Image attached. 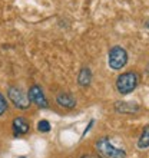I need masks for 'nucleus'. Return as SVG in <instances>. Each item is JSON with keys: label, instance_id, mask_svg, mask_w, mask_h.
Masks as SVG:
<instances>
[{"label": "nucleus", "instance_id": "nucleus-1", "mask_svg": "<svg viewBox=\"0 0 149 158\" xmlns=\"http://www.w3.org/2000/svg\"><path fill=\"white\" fill-rule=\"evenodd\" d=\"M139 75L136 72H125L120 73L116 78V91L119 92L120 95H128L131 92H133L136 89V86L139 85Z\"/></svg>", "mask_w": 149, "mask_h": 158}, {"label": "nucleus", "instance_id": "nucleus-2", "mask_svg": "<svg viewBox=\"0 0 149 158\" xmlns=\"http://www.w3.org/2000/svg\"><path fill=\"white\" fill-rule=\"evenodd\" d=\"M98 154H100L103 158H126V152L122 148H118L112 144V139L109 137L99 138L95 144Z\"/></svg>", "mask_w": 149, "mask_h": 158}, {"label": "nucleus", "instance_id": "nucleus-3", "mask_svg": "<svg viewBox=\"0 0 149 158\" xmlns=\"http://www.w3.org/2000/svg\"><path fill=\"white\" fill-rule=\"evenodd\" d=\"M128 63V52L122 46H112L108 53V65L113 71H120Z\"/></svg>", "mask_w": 149, "mask_h": 158}, {"label": "nucleus", "instance_id": "nucleus-4", "mask_svg": "<svg viewBox=\"0 0 149 158\" xmlns=\"http://www.w3.org/2000/svg\"><path fill=\"white\" fill-rule=\"evenodd\" d=\"M7 96H9V99H10V102L19 109H27L30 106V104H32L27 94L23 92L20 88H17V86H9Z\"/></svg>", "mask_w": 149, "mask_h": 158}, {"label": "nucleus", "instance_id": "nucleus-5", "mask_svg": "<svg viewBox=\"0 0 149 158\" xmlns=\"http://www.w3.org/2000/svg\"><path fill=\"white\" fill-rule=\"evenodd\" d=\"M27 96H29L30 102L34 104L36 106H39V108H42V109L49 108V104H47V99H46V96H45V92H43V89L39 85H32L29 88Z\"/></svg>", "mask_w": 149, "mask_h": 158}, {"label": "nucleus", "instance_id": "nucleus-6", "mask_svg": "<svg viewBox=\"0 0 149 158\" xmlns=\"http://www.w3.org/2000/svg\"><path fill=\"white\" fill-rule=\"evenodd\" d=\"M113 108L118 114H125V115H129V114H136L141 111V106L135 102H125V101H116L113 104Z\"/></svg>", "mask_w": 149, "mask_h": 158}, {"label": "nucleus", "instance_id": "nucleus-7", "mask_svg": "<svg viewBox=\"0 0 149 158\" xmlns=\"http://www.w3.org/2000/svg\"><path fill=\"white\" fill-rule=\"evenodd\" d=\"M12 127H13V134H14V137H17V135H26L30 129L29 122L22 117L14 118L12 122Z\"/></svg>", "mask_w": 149, "mask_h": 158}, {"label": "nucleus", "instance_id": "nucleus-8", "mask_svg": "<svg viewBox=\"0 0 149 158\" xmlns=\"http://www.w3.org/2000/svg\"><path fill=\"white\" fill-rule=\"evenodd\" d=\"M56 102H58L59 106L66 109H73L76 106V99L73 98L72 94L69 92H60L58 96H56Z\"/></svg>", "mask_w": 149, "mask_h": 158}, {"label": "nucleus", "instance_id": "nucleus-9", "mask_svg": "<svg viewBox=\"0 0 149 158\" xmlns=\"http://www.w3.org/2000/svg\"><path fill=\"white\" fill-rule=\"evenodd\" d=\"M92 82V72L89 68H82L79 71V75H78V83L80 85L82 88H86L89 86Z\"/></svg>", "mask_w": 149, "mask_h": 158}, {"label": "nucleus", "instance_id": "nucleus-10", "mask_svg": "<svg viewBox=\"0 0 149 158\" xmlns=\"http://www.w3.org/2000/svg\"><path fill=\"white\" fill-rule=\"evenodd\" d=\"M138 148L139 150H146L149 148V125H145L142 129V134L138 139Z\"/></svg>", "mask_w": 149, "mask_h": 158}, {"label": "nucleus", "instance_id": "nucleus-11", "mask_svg": "<svg viewBox=\"0 0 149 158\" xmlns=\"http://www.w3.org/2000/svg\"><path fill=\"white\" fill-rule=\"evenodd\" d=\"M37 129L40 131V132H49L50 131V124L47 119H40L37 122Z\"/></svg>", "mask_w": 149, "mask_h": 158}, {"label": "nucleus", "instance_id": "nucleus-12", "mask_svg": "<svg viewBox=\"0 0 149 158\" xmlns=\"http://www.w3.org/2000/svg\"><path fill=\"white\" fill-rule=\"evenodd\" d=\"M7 111V102H6V98L2 95V92H0V117L4 115V112Z\"/></svg>", "mask_w": 149, "mask_h": 158}, {"label": "nucleus", "instance_id": "nucleus-13", "mask_svg": "<svg viewBox=\"0 0 149 158\" xmlns=\"http://www.w3.org/2000/svg\"><path fill=\"white\" fill-rule=\"evenodd\" d=\"M80 158H103V157H102L100 154H85Z\"/></svg>", "mask_w": 149, "mask_h": 158}, {"label": "nucleus", "instance_id": "nucleus-14", "mask_svg": "<svg viewBox=\"0 0 149 158\" xmlns=\"http://www.w3.org/2000/svg\"><path fill=\"white\" fill-rule=\"evenodd\" d=\"M145 27H146V29H149V19H148V20H146V23H145Z\"/></svg>", "mask_w": 149, "mask_h": 158}, {"label": "nucleus", "instance_id": "nucleus-15", "mask_svg": "<svg viewBox=\"0 0 149 158\" xmlns=\"http://www.w3.org/2000/svg\"><path fill=\"white\" fill-rule=\"evenodd\" d=\"M148 73H149V65H148Z\"/></svg>", "mask_w": 149, "mask_h": 158}]
</instances>
